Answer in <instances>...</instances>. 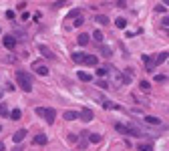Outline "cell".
I'll return each mask as SVG.
<instances>
[{"instance_id": "32", "label": "cell", "mask_w": 169, "mask_h": 151, "mask_svg": "<svg viewBox=\"0 0 169 151\" xmlns=\"http://www.w3.org/2000/svg\"><path fill=\"white\" fill-rule=\"evenodd\" d=\"M155 10H157V12H165V10H167V8H165V6H161V4H159V6H157V8H155Z\"/></svg>"}, {"instance_id": "12", "label": "cell", "mask_w": 169, "mask_h": 151, "mask_svg": "<svg viewBox=\"0 0 169 151\" xmlns=\"http://www.w3.org/2000/svg\"><path fill=\"white\" fill-rule=\"evenodd\" d=\"M65 119H67V121H77V119H79V113H77V111H65Z\"/></svg>"}, {"instance_id": "1", "label": "cell", "mask_w": 169, "mask_h": 151, "mask_svg": "<svg viewBox=\"0 0 169 151\" xmlns=\"http://www.w3.org/2000/svg\"><path fill=\"white\" fill-rule=\"evenodd\" d=\"M16 83H18V87L26 91V93H30L32 91V77H30V73H26V70H16Z\"/></svg>"}, {"instance_id": "22", "label": "cell", "mask_w": 169, "mask_h": 151, "mask_svg": "<svg viewBox=\"0 0 169 151\" xmlns=\"http://www.w3.org/2000/svg\"><path fill=\"white\" fill-rule=\"evenodd\" d=\"M93 38H95V40H97V42L101 45V42H103V32H101V30H95V35H93Z\"/></svg>"}, {"instance_id": "10", "label": "cell", "mask_w": 169, "mask_h": 151, "mask_svg": "<svg viewBox=\"0 0 169 151\" xmlns=\"http://www.w3.org/2000/svg\"><path fill=\"white\" fill-rule=\"evenodd\" d=\"M89 40H91V36H89V35H85V32H81V35L77 36V42H79L81 47H85V45H89Z\"/></svg>"}, {"instance_id": "27", "label": "cell", "mask_w": 169, "mask_h": 151, "mask_svg": "<svg viewBox=\"0 0 169 151\" xmlns=\"http://www.w3.org/2000/svg\"><path fill=\"white\" fill-rule=\"evenodd\" d=\"M83 22H85V20H83V14H81V16H77V18H75V22H73V24H75V26H81Z\"/></svg>"}, {"instance_id": "6", "label": "cell", "mask_w": 169, "mask_h": 151, "mask_svg": "<svg viewBox=\"0 0 169 151\" xmlns=\"http://www.w3.org/2000/svg\"><path fill=\"white\" fill-rule=\"evenodd\" d=\"M38 50L42 52V57H45V58H50V60H55V52H52V50H50L48 47H45V45H40V48H38Z\"/></svg>"}, {"instance_id": "29", "label": "cell", "mask_w": 169, "mask_h": 151, "mask_svg": "<svg viewBox=\"0 0 169 151\" xmlns=\"http://www.w3.org/2000/svg\"><path fill=\"white\" fill-rule=\"evenodd\" d=\"M165 79H167L165 75H157V77H155V81L157 83H165Z\"/></svg>"}, {"instance_id": "11", "label": "cell", "mask_w": 169, "mask_h": 151, "mask_svg": "<svg viewBox=\"0 0 169 151\" xmlns=\"http://www.w3.org/2000/svg\"><path fill=\"white\" fill-rule=\"evenodd\" d=\"M95 22H99V24H111V20H109V16H105V14H97V16H95Z\"/></svg>"}, {"instance_id": "9", "label": "cell", "mask_w": 169, "mask_h": 151, "mask_svg": "<svg viewBox=\"0 0 169 151\" xmlns=\"http://www.w3.org/2000/svg\"><path fill=\"white\" fill-rule=\"evenodd\" d=\"M26 137V129H18L14 135H12V139H14V143H20V141Z\"/></svg>"}, {"instance_id": "20", "label": "cell", "mask_w": 169, "mask_h": 151, "mask_svg": "<svg viewBox=\"0 0 169 151\" xmlns=\"http://www.w3.org/2000/svg\"><path fill=\"white\" fill-rule=\"evenodd\" d=\"M34 143H36V145H45L46 143V135H36V137H34Z\"/></svg>"}, {"instance_id": "15", "label": "cell", "mask_w": 169, "mask_h": 151, "mask_svg": "<svg viewBox=\"0 0 169 151\" xmlns=\"http://www.w3.org/2000/svg\"><path fill=\"white\" fill-rule=\"evenodd\" d=\"M167 60V52H159L157 57H155V63L153 65H161V63H165Z\"/></svg>"}, {"instance_id": "17", "label": "cell", "mask_w": 169, "mask_h": 151, "mask_svg": "<svg viewBox=\"0 0 169 151\" xmlns=\"http://www.w3.org/2000/svg\"><path fill=\"white\" fill-rule=\"evenodd\" d=\"M8 115H10V119H12V121H18V119L22 117V113H20V109H14V111H10Z\"/></svg>"}, {"instance_id": "26", "label": "cell", "mask_w": 169, "mask_h": 151, "mask_svg": "<svg viewBox=\"0 0 169 151\" xmlns=\"http://www.w3.org/2000/svg\"><path fill=\"white\" fill-rule=\"evenodd\" d=\"M139 151H153V147H151V145H145V143H141V145H139Z\"/></svg>"}, {"instance_id": "3", "label": "cell", "mask_w": 169, "mask_h": 151, "mask_svg": "<svg viewBox=\"0 0 169 151\" xmlns=\"http://www.w3.org/2000/svg\"><path fill=\"white\" fill-rule=\"evenodd\" d=\"M2 45L8 48V50H12V48L16 47V38H14L12 35H4V38H2Z\"/></svg>"}, {"instance_id": "7", "label": "cell", "mask_w": 169, "mask_h": 151, "mask_svg": "<svg viewBox=\"0 0 169 151\" xmlns=\"http://www.w3.org/2000/svg\"><path fill=\"white\" fill-rule=\"evenodd\" d=\"M97 63H99L97 55H85V60H83V65H91V67H95Z\"/></svg>"}, {"instance_id": "24", "label": "cell", "mask_w": 169, "mask_h": 151, "mask_svg": "<svg viewBox=\"0 0 169 151\" xmlns=\"http://www.w3.org/2000/svg\"><path fill=\"white\" fill-rule=\"evenodd\" d=\"M115 129H117L119 133H123V135H127V127H125V125H121V123H117V125H115Z\"/></svg>"}, {"instance_id": "28", "label": "cell", "mask_w": 169, "mask_h": 151, "mask_svg": "<svg viewBox=\"0 0 169 151\" xmlns=\"http://www.w3.org/2000/svg\"><path fill=\"white\" fill-rule=\"evenodd\" d=\"M0 115H8V109H6V105H0Z\"/></svg>"}, {"instance_id": "13", "label": "cell", "mask_w": 169, "mask_h": 151, "mask_svg": "<svg viewBox=\"0 0 169 151\" xmlns=\"http://www.w3.org/2000/svg\"><path fill=\"white\" fill-rule=\"evenodd\" d=\"M87 141H91V143H101V135H99V133H89V135H87Z\"/></svg>"}, {"instance_id": "31", "label": "cell", "mask_w": 169, "mask_h": 151, "mask_svg": "<svg viewBox=\"0 0 169 151\" xmlns=\"http://www.w3.org/2000/svg\"><path fill=\"white\" fill-rule=\"evenodd\" d=\"M16 8H18V10H24V8H26V2H18Z\"/></svg>"}, {"instance_id": "21", "label": "cell", "mask_w": 169, "mask_h": 151, "mask_svg": "<svg viewBox=\"0 0 169 151\" xmlns=\"http://www.w3.org/2000/svg\"><path fill=\"white\" fill-rule=\"evenodd\" d=\"M115 26H117V28H125V26H127V18H117V20H115Z\"/></svg>"}, {"instance_id": "30", "label": "cell", "mask_w": 169, "mask_h": 151, "mask_svg": "<svg viewBox=\"0 0 169 151\" xmlns=\"http://www.w3.org/2000/svg\"><path fill=\"white\" fill-rule=\"evenodd\" d=\"M97 87H101V89H109V85L105 81H97Z\"/></svg>"}, {"instance_id": "19", "label": "cell", "mask_w": 169, "mask_h": 151, "mask_svg": "<svg viewBox=\"0 0 169 151\" xmlns=\"http://www.w3.org/2000/svg\"><path fill=\"white\" fill-rule=\"evenodd\" d=\"M101 55H103V57H105V58H111L113 50H111V48H109V47H101Z\"/></svg>"}, {"instance_id": "35", "label": "cell", "mask_w": 169, "mask_h": 151, "mask_svg": "<svg viewBox=\"0 0 169 151\" xmlns=\"http://www.w3.org/2000/svg\"><path fill=\"white\" fill-rule=\"evenodd\" d=\"M0 151H4V143H0Z\"/></svg>"}, {"instance_id": "8", "label": "cell", "mask_w": 169, "mask_h": 151, "mask_svg": "<svg viewBox=\"0 0 169 151\" xmlns=\"http://www.w3.org/2000/svg\"><path fill=\"white\" fill-rule=\"evenodd\" d=\"M145 123H149V125H155V127H159L161 125V119L159 117H153V115H145V119H143Z\"/></svg>"}, {"instance_id": "33", "label": "cell", "mask_w": 169, "mask_h": 151, "mask_svg": "<svg viewBox=\"0 0 169 151\" xmlns=\"http://www.w3.org/2000/svg\"><path fill=\"white\" fill-rule=\"evenodd\" d=\"M14 151H24V149H22V145H14Z\"/></svg>"}, {"instance_id": "23", "label": "cell", "mask_w": 169, "mask_h": 151, "mask_svg": "<svg viewBox=\"0 0 169 151\" xmlns=\"http://www.w3.org/2000/svg\"><path fill=\"white\" fill-rule=\"evenodd\" d=\"M107 73H109V67H101V69H97V75H99V77H105Z\"/></svg>"}, {"instance_id": "2", "label": "cell", "mask_w": 169, "mask_h": 151, "mask_svg": "<svg viewBox=\"0 0 169 151\" xmlns=\"http://www.w3.org/2000/svg\"><path fill=\"white\" fill-rule=\"evenodd\" d=\"M36 115H38V117H42L46 123L50 125V123H55L56 111H55V109H50V107H48V109H46V107H36Z\"/></svg>"}, {"instance_id": "16", "label": "cell", "mask_w": 169, "mask_h": 151, "mask_svg": "<svg viewBox=\"0 0 169 151\" xmlns=\"http://www.w3.org/2000/svg\"><path fill=\"white\" fill-rule=\"evenodd\" d=\"M73 60L79 63V65H83V60H85V52H73Z\"/></svg>"}, {"instance_id": "25", "label": "cell", "mask_w": 169, "mask_h": 151, "mask_svg": "<svg viewBox=\"0 0 169 151\" xmlns=\"http://www.w3.org/2000/svg\"><path fill=\"white\" fill-rule=\"evenodd\" d=\"M139 87H141V91H149V89H151V85H149L147 81H141L139 83Z\"/></svg>"}, {"instance_id": "4", "label": "cell", "mask_w": 169, "mask_h": 151, "mask_svg": "<svg viewBox=\"0 0 169 151\" xmlns=\"http://www.w3.org/2000/svg\"><path fill=\"white\" fill-rule=\"evenodd\" d=\"M93 111H91V109H87V107H85V109H81V113H79V119L81 121H85V123H89V121H93Z\"/></svg>"}, {"instance_id": "34", "label": "cell", "mask_w": 169, "mask_h": 151, "mask_svg": "<svg viewBox=\"0 0 169 151\" xmlns=\"http://www.w3.org/2000/svg\"><path fill=\"white\" fill-rule=\"evenodd\" d=\"M2 97H4V91H2V89H0V101H2Z\"/></svg>"}, {"instance_id": "18", "label": "cell", "mask_w": 169, "mask_h": 151, "mask_svg": "<svg viewBox=\"0 0 169 151\" xmlns=\"http://www.w3.org/2000/svg\"><path fill=\"white\" fill-rule=\"evenodd\" d=\"M79 79H81L83 83H89V81H93V77H91L89 73H81V70H79Z\"/></svg>"}, {"instance_id": "14", "label": "cell", "mask_w": 169, "mask_h": 151, "mask_svg": "<svg viewBox=\"0 0 169 151\" xmlns=\"http://www.w3.org/2000/svg\"><path fill=\"white\" fill-rule=\"evenodd\" d=\"M133 81V69H127L125 70V77H123V83L127 85V83H131Z\"/></svg>"}, {"instance_id": "5", "label": "cell", "mask_w": 169, "mask_h": 151, "mask_svg": "<svg viewBox=\"0 0 169 151\" xmlns=\"http://www.w3.org/2000/svg\"><path fill=\"white\" fill-rule=\"evenodd\" d=\"M32 69L36 75H40V77H45V75H48V69H46L45 65H40V63H34L32 65Z\"/></svg>"}]
</instances>
